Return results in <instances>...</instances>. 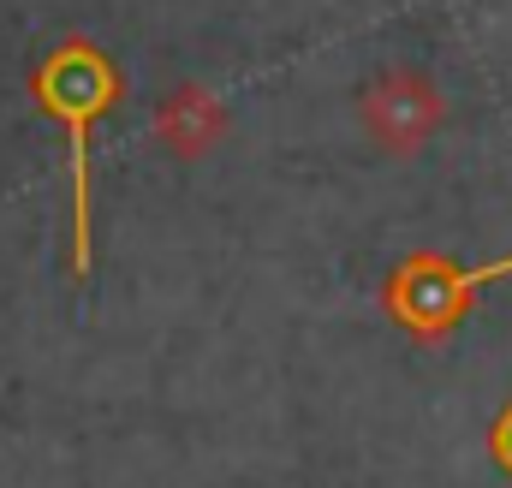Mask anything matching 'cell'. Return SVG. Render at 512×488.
Returning a JSON list of instances; mask_svg holds the SVG:
<instances>
[{"label": "cell", "mask_w": 512, "mask_h": 488, "mask_svg": "<svg viewBox=\"0 0 512 488\" xmlns=\"http://www.w3.org/2000/svg\"><path fill=\"white\" fill-rule=\"evenodd\" d=\"M30 96L42 114L66 125V149H72V280L90 286L96 274V239H90V131L114 114L120 102V72L108 60V48H96L90 36H66L30 78Z\"/></svg>", "instance_id": "1"}, {"label": "cell", "mask_w": 512, "mask_h": 488, "mask_svg": "<svg viewBox=\"0 0 512 488\" xmlns=\"http://www.w3.org/2000/svg\"><path fill=\"white\" fill-rule=\"evenodd\" d=\"M471 304H477V292L465 286V268L441 250H411L382 280V310L417 346H441L471 316Z\"/></svg>", "instance_id": "2"}, {"label": "cell", "mask_w": 512, "mask_h": 488, "mask_svg": "<svg viewBox=\"0 0 512 488\" xmlns=\"http://www.w3.org/2000/svg\"><path fill=\"white\" fill-rule=\"evenodd\" d=\"M358 125L382 155H417L441 125H447V96L429 72L417 66H387L358 90Z\"/></svg>", "instance_id": "3"}, {"label": "cell", "mask_w": 512, "mask_h": 488, "mask_svg": "<svg viewBox=\"0 0 512 488\" xmlns=\"http://www.w3.org/2000/svg\"><path fill=\"white\" fill-rule=\"evenodd\" d=\"M221 131H227V108H221V96L203 90V84H179V90H167V102L155 108V137H161V149H167L173 161H203V155L221 143Z\"/></svg>", "instance_id": "4"}, {"label": "cell", "mask_w": 512, "mask_h": 488, "mask_svg": "<svg viewBox=\"0 0 512 488\" xmlns=\"http://www.w3.org/2000/svg\"><path fill=\"white\" fill-rule=\"evenodd\" d=\"M489 459H495V471H501V477H512V405L489 423Z\"/></svg>", "instance_id": "5"}, {"label": "cell", "mask_w": 512, "mask_h": 488, "mask_svg": "<svg viewBox=\"0 0 512 488\" xmlns=\"http://www.w3.org/2000/svg\"><path fill=\"white\" fill-rule=\"evenodd\" d=\"M507 274H512V256H495V262H483V268H465V286L483 292V286H495V280H507Z\"/></svg>", "instance_id": "6"}]
</instances>
